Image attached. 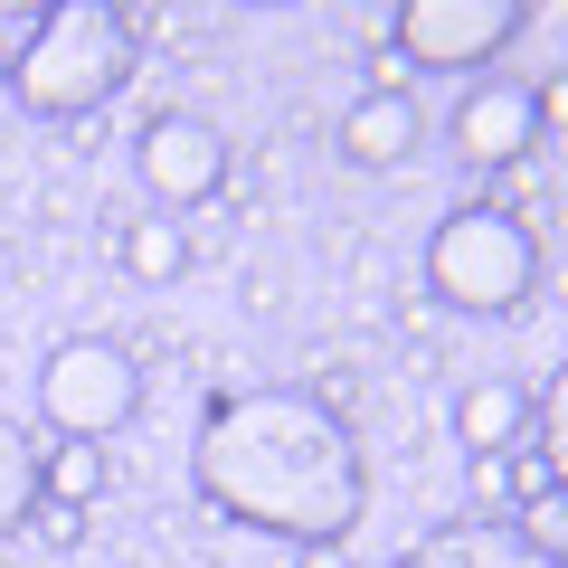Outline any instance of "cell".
<instances>
[{
    "mask_svg": "<svg viewBox=\"0 0 568 568\" xmlns=\"http://www.w3.org/2000/svg\"><path fill=\"white\" fill-rule=\"evenodd\" d=\"M521 0H407V10H388V39H398L407 67H484L503 39H521Z\"/></svg>",
    "mask_w": 568,
    "mask_h": 568,
    "instance_id": "obj_5",
    "label": "cell"
},
{
    "mask_svg": "<svg viewBox=\"0 0 568 568\" xmlns=\"http://www.w3.org/2000/svg\"><path fill=\"white\" fill-rule=\"evenodd\" d=\"M426 284L436 304L455 313H521L540 294V237H530L511 209H455L436 237H426Z\"/></svg>",
    "mask_w": 568,
    "mask_h": 568,
    "instance_id": "obj_3",
    "label": "cell"
},
{
    "mask_svg": "<svg viewBox=\"0 0 568 568\" xmlns=\"http://www.w3.org/2000/svg\"><path fill=\"white\" fill-rule=\"evenodd\" d=\"M133 171H142V190H152V209H200V200H219V181H227V133L209 114H152L142 123V142H133Z\"/></svg>",
    "mask_w": 568,
    "mask_h": 568,
    "instance_id": "obj_6",
    "label": "cell"
},
{
    "mask_svg": "<svg viewBox=\"0 0 568 568\" xmlns=\"http://www.w3.org/2000/svg\"><path fill=\"white\" fill-rule=\"evenodd\" d=\"M29 521H39V540H58V549L85 540V511H77V503H48V493H39V511H29Z\"/></svg>",
    "mask_w": 568,
    "mask_h": 568,
    "instance_id": "obj_16",
    "label": "cell"
},
{
    "mask_svg": "<svg viewBox=\"0 0 568 568\" xmlns=\"http://www.w3.org/2000/svg\"><path fill=\"white\" fill-rule=\"evenodd\" d=\"M200 493L246 530L323 549L361 521L369 455L351 417H332L313 388H246V398H219L200 426Z\"/></svg>",
    "mask_w": 568,
    "mask_h": 568,
    "instance_id": "obj_1",
    "label": "cell"
},
{
    "mask_svg": "<svg viewBox=\"0 0 568 568\" xmlns=\"http://www.w3.org/2000/svg\"><path fill=\"white\" fill-rule=\"evenodd\" d=\"M0 85H10V67H0Z\"/></svg>",
    "mask_w": 568,
    "mask_h": 568,
    "instance_id": "obj_17",
    "label": "cell"
},
{
    "mask_svg": "<svg viewBox=\"0 0 568 568\" xmlns=\"http://www.w3.org/2000/svg\"><path fill=\"white\" fill-rule=\"evenodd\" d=\"M133 407H142V361L114 342V332H77V342L48 351V369H39V417L58 426V436L104 446L114 426H133Z\"/></svg>",
    "mask_w": 568,
    "mask_h": 568,
    "instance_id": "obj_4",
    "label": "cell"
},
{
    "mask_svg": "<svg viewBox=\"0 0 568 568\" xmlns=\"http://www.w3.org/2000/svg\"><path fill=\"white\" fill-rule=\"evenodd\" d=\"M521 511H530L521 540L540 549V559H559V540H568V503H559V493H540V503H521Z\"/></svg>",
    "mask_w": 568,
    "mask_h": 568,
    "instance_id": "obj_15",
    "label": "cell"
},
{
    "mask_svg": "<svg viewBox=\"0 0 568 568\" xmlns=\"http://www.w3.org/2000/svg\"><path fill=\"white\" fill-rule=\"evenodd\" d=\"M39 484H48V503H95L104 493V446H85V436H58V455H39Z\"/></svg>",
    "mask_w": 568,
    "mask_h": 568,
    "instance_id": "obj_13",
    "label": "cell"
},
{
    "mask_svg": "<svg viewBox=\"0 0 568 568\" xmlns=\"http://www.w3.org/2000/svg\"><path fill=\"white\" fill-rule=\"evenodd\" d=\"M123 275L133 284H171V275H190V237H181V219H133L123 227Z\"/></svg>",
    "mask_w": 568,
    "mask_h": 568,
    "instance_id": "obj_11",
    "label": "cell"
},
{
    "mask_svg": "<svg viewBox=\"0 0 568 568\" xmlns=\"http://www.w3.org/2000/svg\"><path fill=\"white\" fill-rule=\"evenodd\" d=\"M398 568H559V559H540V549H530L521 530H503V521H455V530H436V540H417Z\"/></svg>",
    "mask_w": 568,
    "mask_h": 568,
    "instance_id": "obj_9",
    "label": "cell"
},
{
    "mask_svg": "<svg viewBox=\"0 0 568 568\" xmlns=\"http://www.w3.org/2000/svg\"><path fill=\"white\" fill-rule=\"evenodd\" d=\"M503 493H511V503H540V493H559V455L521 446V455L503 465Z\"/></svg>",
    "mask_w": 568,
    "mask_h": 568,
    "instance_id": "obj_14",
    "label": "cell"
},
{
    "mask_svg": "<svg viewBox=\"0 0 568 568\" xmlns=\"http://www.w3.org/2000/svg\"><path fill=\"white\" fill-rule=\"evenodd\" d=\"M133 58H142V39H133V20H123L114 0H58L20 39V58H10V95H20V114L85 133L104 114V95L133 77Z\"/></svg>",
    "mask_w": 568,
    "mask_h": 568,
    "instance_id": "obj_2",
    "label": "cell"
},
{
    "mask_svg": "<svg viewBox=\"0 0 568 568\" xmlns=\"http://www.w3.org/2000/svg\"><path fill=\"white\" fill-rule=\"evenodd\" d=\"M417 142H426V114L398 95V85H369V95L342 114V152H351L361 171H398Z\"/></svg>",
    "mask_w": 568,
    "mask_h": 568,
    "instance_id": "obj_8",
    "label": "cell"
},
{
    "mask_svg": "<svg viewBox=\"0 0 568 568\" xmlns=\"http://www.w3.org/2000/svg\"><path fill=\"white\" fill-rule=\"evenodd\" d=\"M540 133H549V95L521 85V77H493V85H474V95L455 104V162H474V171L530 162Z\"/></svg>",
    "mask_w": 568,
    "mask_h": 568,
    "instance_id": "obj_7",
    "label": "cell"
},
{
    "mask_svg": "<svg viewBox=\"0 0 568 568\" xmlns=\"http://www.w3.org/2000/svg\"><path fill=\"white\" fill-rule=\"evenodd\" d=\"M530 436V388L521 379H474L455 398V446L465 455H511Z\"/></svg>",
    "mask_w": 568,
    "mask_h": 568,
    "instance_id": "obj_10",
    "label": "cell"
},
{
    "mask_svg": "<svg viewBox=\"0 0 568 568\" xmlns=\"http://www.w3.org/2000/svg\"><path fill=\"white\" fill-rule=\"evenodd\" d=\"M39 493H48V484H39V446H29V426L0 417V540L39 511Z\"/></svg>",
    "mask_w": 568,
    "mask_h": 568,
    "instance_id": "obj_12",
    "label": "cell"
}]
</instances>
